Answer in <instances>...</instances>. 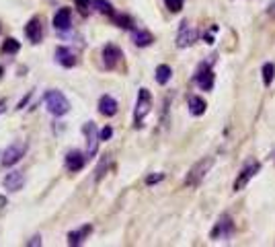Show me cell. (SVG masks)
<instances>
[{
    "mask_svg": "<svg viewBox=\"0 0 275 247\" xmlns=\"http://www.w3.org/2000/svg\"><path fill=\"white\" fill-rule=\"evenodd\" d=\"M214 163H216L214 157H203V159H199V161L189 169V173H187V177H185V186H187V188H199V186L203 183V179L208 177V173L212 171Z\"/></svg>",
    "mask_w": 275,
    "mask_h": 247,
    "instance_id": "obj_1",
    "label": "cell"
},
{
    "mask_svg": "<svg viewBox=\"0 0 275 247\" xmlns=\"http://www.w3.org/2000/svg\"><path fill=\"white\" fill-rule=\"evenodd\" d=\"M152 111V95L148 89H140L138 93V101H135V109H133V126L142 128L146 115Z\"/></svg>",
    "mask_w": 275,
    "mask_h": 247,
    "instance_id": "obj_2",
    "label": "cell"
},
{
    "mask_svg": "<svg viewBox=\"0 0 275 247\" xmlns=\"http://www.w3.org/2000/svg\"><path fill=\"white\" fill-rule=\"evenodd\" d=\"M43 103H45L48 111H50L52 115H56V117L66 115V113L70 111V101L64 97L62 91H48L45 97H43Z\"/></svg>",
    "mask_w": 275,
    "mask_h": 247,
    "instance_id": "obj_3",
    "label": "cell"
},
{
    "mask_svg": "<svg viewBox=\"0 0 275 247\" xmlns=\"http://www.w3.org/2000/svg\"><path fill=\"white\" fill-rule=\"evenodd\" d=\"M234 231H236V227H234L232 216H230V214H222V216L218 218V222L214 224L210 237H212L214 241H230L232 235H234Z\"/></svg>",
    "mask_w": 275,
    "mask_h": 247,
    "instance_id": "obj_4",
    "label": "cell"
},
{
    "mask_svg": "<svg viewBox=\"0 0 275 247\" xmlns=\"http://www.w3.org/2000/svg\"><path fill=\"white\" fill-rule=\"evenodd\" d=\"M193 83H195L201 91H212V89H214V83H216V74H214V70H212V64H208V62L199 64L197 72L193 74Z\"/></svg>",
    "mask_w": 275,
    "mask_h": 247,
    "instance_id": "obj_5",
    "label": "cell"
},
{
    "mask_svg": "<svg viewBox=\"0 0 275 247\" xmlns=\"http://www.w3.org/2000/svg\"><path fill=\"white\" fill-rule=\"evenodd\" d=\"M197 37H199V31H197L195 27H191L187 21H181V25H179V33H177L175 44H177V48L185 50V48H191V46L197 42Z\"/></svg>",
    "mask_w": 275,
    "mask_h": 247,
    "instance_id": "obj_6",
    "label": "cell"
},
{
    "mask_svg": "<svg viewBox=\"0 0 275 247\" xmlns=\"http://www.w3.org/2000/svg\"><path fill=\"white\" fill-rule=\"evenodd\" d=\"M82 132H84V136H86V157L93 159V157L97 155V151H99V142H101L95 121H86L84 126H82Z\"/></svg>",
    "mask_w": 275,
    "mask_h": 247,
    "instance_id": "obj_7",
    "label": "cell"
},
{
    "mask_svg": "<svg viewBox=\"0 0 275 247\" xmlns=\"http://www.w3.org/2000/svg\"><path fill=\"white\" fill-rule=\"evenodd\" d=\"M25 153H27V142H13V145L5 151V155H3V167H13V165H17V163L25 157Z\"/></svg>",
    "mask_w": 275,
    "mask_h": 247,
    "instance_id": "obj_8",
    "label": "cell"
},
{
    "mask_svg": "<svg viewBox=\"0 0 275 247\" xmlns=\"http://www.w3.org/2000/svg\"><path fill=\"white\" fill-rule=\"evenodd\" d=\"M261 171V163H257V161H253V163H248L238 175H236V179H234V186H232V190L234 192H240V190H244L246 186H248V181L257 175Z\"/></svg>",
    "mask_w": 275,
    "mask_h": 247,
    "instance_id": "obj_9",
    "label": "cell"
},
{
    "mask_svg": "<svg viewBox=\"0 0 275 247\" xmlns=\"http://www.w3.org/2000/svg\"><path fill=\"white\" fill-rule=\"evenodd\" d=\"M121 58H123V54H121V50H119L117 46L107 44V46L103 48V64H105V68L113 70V68L121 62Z\"/></svg>",
    "mask_w": 275,
    "mask_h": 247,
    "instance_id": "obj_10",
    "label": "cell"
},
{
    "mask_svg": "<svg viewBox=\"0 0 275 247\" xmlns=\"http://www.w3.org/2000/svg\"><path fill=\"white\" fill-rule=\"evenodd\" d=\"M3 186H5L7 192H19V190L25 186V175H23L21 171H11V173L5 175Z\"/></svg>",
    "mask_w": 275,
    "mask_h": 247,
    "instance_id": "obj_11",
    "label": "cell"
},
{
    "mask_svg": "<svg viewBox=\"0 0 275 247\" xmlns=\"http://www.w3.org/2000/svg\"><path fill=\"white\" fill-rule=\"evenodd\" d=\"M25 35L29 37L31 44H39L41 37H43V27H41V21L39 19H31L27 25H25Z\"/></svg>",
    "mask_w": 275,
    "mask_h": 247,
    "instance_id": "obj_12",
    "label": "cell"
},
{
    "mask_svg": "<svg viewBox=\"0 0 275 247\" xmlns=\"http://www.w3.org/2000/svg\"><path fill=\"white\" fill-rule=\"evenodd\" d=\"M84 163H86V157H84L80 151H70V153L66 155V169L72 171V173L80 171V169L84 167Z\"/></svg>",
    "mask_w": 275,
    "mask_h": 247,
    "instance_id": "obj_13",
    "label": "cell"
},
{
    "mask_svg": "<svg viewBox=\"0 0 275 247\" xmlns=\"http://www.w3.org/2000/svg\"><path fill=\"white\" fill-rule=\"evenodd\" d=\"M56 60H58L64 68H72V66H76V54H74L70 48H64V46L56 48Z\"/></svg>",
    "mask_w": 275,
    "mask_h": 247,
    "instance_id": "obj_14",
    "label": "cell"
},
{
    "mask_svg": "<svg viewBox=\"0 0 275 247\" xmlns=\"http://www.w3.org/2000/svg\"><path fill=\"white\" fill-rule=\"evenodd\" d=\"M131 42L138 48H148V46H152L154 35L150 31H146V29H131Z\"/></svg>",
    "mask_w": 275,
    "mask_h": 247,
    "instance_id": "obj_15",
    "label": "cell"
},
{
    "mask_svg": "<svg viewBox=\"0 0 275 247\" xmlns=\"http://www.w3.org/2000/svg\"><path fill=\"white\" fill-rule=\"evenodd\" d=\"M117 101L111 97V95H103L101 99H99V111L105 115V117H111V115H115L117 113Z\"/></svg>",
    "mask_w": 275,
    "mask_h": 247,
    "instance_id": "obj_16",
    "label": "cell"
},
{
    "mask_svg": "<svg viewBox=\"0 0 275 247\" xmlns=\"http://www.w3.org/2000/svg\"><path fill=\"white\" fill-rule=\"evenodd\" d=\"M90 233H93V227H90V224H84V227H80L78 231H70V233H68V245H82L84 239H86Z\"/></svg>",
    "mask_w": 275,
    "mask_h": 247,
    "instance_id": "obj_17",
    "label": "cell"
},
{
    "mask_svg": "<svg viewBox=\"0 0 275 247\" xmlns=\"http://www.w3.org/2000/svg\"><path fill=\"white\" fill-rule=\"evenodd\" d=\"M70 19H72V13L70 9H60L56 15H54V27L58 31H66L70 27Z\"/></svg>",
    "mask_w": 275,
    "mask_h": 247,
    "instance_id": "obj_18",
    "label": "cell"
},
{
    "mask_svg": "<svg viewBox=\"0 0 275 247\" xmlns=\"http://www.w3.org/2000/svg\"><path fill=\"white\" fill-rule=\"evenodd\" d=\"M205 109H208V103L203 101V97H199V95H191L189 97V111H191V115H203L205 113Z\"/></svg>",
    "mask_w": 275,
    "mask_h": 247,
    "instance_id": "obj_19",
    "label": "cell"
},
{
    "mask_svg": "<svg viewBox=\"0 0 275 247\" xmlns=\"http://www.w3.org/2000/svg\"><path fill=\"white\" fill-rule=\"evenodd\" d=\"M171 76H173V70H171L169 64L156 66V83H158V85H167V83L171 80Z\"/></svg>",
    "mask_w": 275,
    "mask_h": 247,
    "instance_id": "obj_20",
    "label": "cell"
},
{
    "mask_svg": "<svg viewBox=\"0 0 275 247\" xmlns=\"http://www.w3.org/2000/svg\"><path fill=\"white\" fill-rule=\"evenodd\" d=\"M261 72H263V85L265 87H271V83L275 78V66H273V62H265L263 68H261Z\"/></svg>",
    "mask_w": 275,
    "mask_h": 247,
    "instance_id": "obj_21",
    "label": "cell"
},
{
    "mask_svg": "<svg viewBox=\"0 0 275 247\" xmlns=\"http://www.w3.org/2000/svg\"><path fill=\"white\" fill-rule=\"evenodd\" d=\"M93 7H95L99 13L113 17V7H111V3H109V0H95V3H93Z\"/></svg>",
    "mask_w": 275,
    "mask_h": 247,
    "instance_id": "obj_22",
    "label": "cell"
},
{
    "mask_svg": "<svg viewBox=\"0 0 275 247\" xmlns=\"http://www.w3.org/2000/svg\"><path fill=\"white\" fill-rule=\"evenodd\" d=\"M21 50V44L15 39V37H9L5 44H3V54H17Z\"/></svg>",
    "mask_w": 275,
    "mask_h": 247,
    "instance_id": "obj_23",
    "label": "cell"
},
{
    "mask_svg": "<svg viewBox=\"0 0 275 247\" xmlns=\"http://www.w3.org/2000/svg\"><path fill=\"white\" fill-rule=\"evenodd\" d=\"M115 23H117V27H121V29H133V21H131V17H127V15H117V17H115Z\"/></svg>",
    "mask_w": 275,
    "mask_h": 247,
    "instance_id": "obj_24",
    "label": "cell"
},
{
    "mask_svg": "<svg viewBox=\"0 0 275 247\" xmlns=\"http://www.w3.org/2000/svg\"><path fill=\"white\" fill-rule=\"evenodd\" d=\"M183 3H185V0H165V5H167V9L171 13H181Z\"/></svg>",
    "mask_w": 275,
    "mask_h": 247,
    "instance_id": "obj_25",
    "label": "cell"
},
{
    "mask_svg": "<svg viewBox=\"0 0 275 247\" xmlns=\"http://www.w3.org/2000/svg\"><path fill=\"white\" fill-rule=\"evenodd\" d=\"M107 163H109V159H107V157L99 163V167H97V171H95V173H97V175H95V179H97V181H101V179H103V175H105V171H107Z\"/></svg>",
    "mask_w": 275,
    "mask_h": 247,
    "instance_id": "obj_26",
    "label": "cell"
},
{
    "mask_svg": "<svg viewBox=\"0 0 275 247\" xmlns=\"http://www.w3.org/2000/svg\"><path fill=\"white\" fill-rule=\"evenodd\" d=\"M113 136V128L111 126H105L101 132H99V138H101V142H105V140H109Z\"/></svg>",
    "mask_w": 275,
    "mask_h": 247,
    "instance_id": "obj_27",
    "label": "cell"
},
{
    "mask_svg": "<svg viewBox=\"0 0 275 247\" xmlns=\"http://www.w3.org/2000/svg\"><path fill=\"white\" fill-rule=\"evenodd\" d=\"M163 179H165V175H163V173L148 175V177H146V186H154V183H158V181H163Z\"/></svg>",
    "mask_w": 275,
    "mask_h": 247,
    "instance_id": "obj_28",
    "label": "cell"
},
{
    "mask_svg": "<svg viewBox=\"0 0 275 247\" xmlns=\"http://www.w3.org/2000/svg\"><path fill=\"white\" fill-rule=\"evenodd\" d=\"M74 3H76V7H78L82 13H86V9H88V3H90V0H74Z\"/></svg>",
    "mask_w": 275,
    "mask_h": 247,
    "instance_id": "obj_29",
    "label": "cell"
},
{
    "mask_svg": "<svg viewBox=\"0 0 275 247\" xmlns=\"http://www.w3.org/2000/svg\"><path fill=\"white\" fill-rule=\"evenodd\" d=\"M218 31V25H214L212 27V31L210 33H205V44H214V33Z\"/></svg>",
    "mask_w": 275,
    "mask_h": 247,
    "instance_id": "obj_30",
    "label": "cell"
},
{
    "mask_svg": "<svg viewBox=\"0 0 275 247\" xmlns=\"http://www.w3.org/2000/svg\"><path fill=\"white\" fill-rule=\"evenodd\" d=\"M31 95H33V91H29V93H27V97L19 101V105H17V109H23V107H25V105L29 103V99H31Z\"/></svg>",
    "mask_w": 275,
    "mask_h": 247,
    "instance_id": "obj_31",
    "label": "cell"
},
{
    "mask_svg": "<svg viewBox=\"0 0 275 247\" xmlns=\"http://www.w3.org/2000/svg\"><path fill=\"white\" fill-rule=\"evenodd\" d=\"M267 15H269L271 19H275V0H271V3H269V9H267Z\"/></svg>",
    "mask_w": 275,
    "mask_h": 247,
    "instance_id": "obj_32",
    "label": "cell"
},
{
    "mask_svg": "<svg viewBox=\"0 0 275 247\" xmlns=\"http://www.w3.org/2000/svg\"><path fill=\"white\" fill-rule=\"evenodd\" d=\"M27 245H31V247L33 245H41V237H33L31 241H27Z\"/></svg>",
    "mask_w": 275,
    "mask_h": 247,
    "instance_id": "obj_33",
    "label": "cell"
},
{
    "mask_svg": "<svg viewBox=\"0 0 275 247\" xmlns=\"http://www.w3.org/2000/svg\"><path fill=\"white\" fill-rule=\"evenodd\" d=\"M5 105H7V101H0V113L5 111Z\"/></svg>",
    "mask_w": 275,
    "mask_h": 247,
    "instance_id": "obj_34",
    "label": "cell"
},
{
    "mask_svg": "<svg viewBox=\"0 0 275 247\" xmlns=\"http://www.w3.org/2000/svg\"><path fill=\"white\" fill-rule=\"evenodd\" d=\"M0 76H3V66H0Z\"/></svg>",
    "mask_w": 275,
    "mask_h": 247,
    "instance_id": "obj_35",
    "label": "cell"
}]
</instances>
